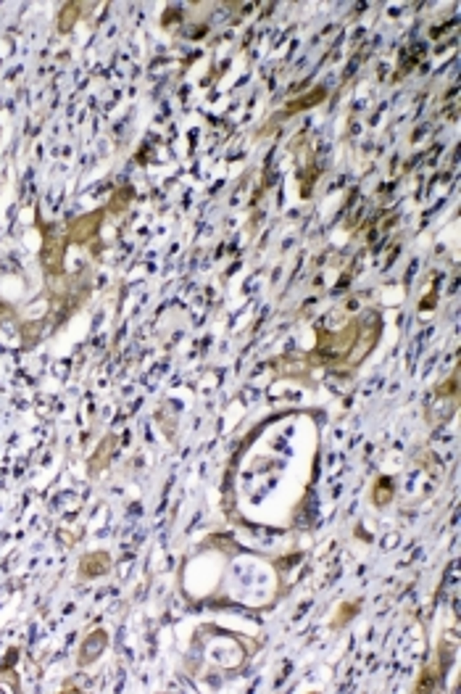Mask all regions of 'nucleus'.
<instances>
[{
  "label": "nucleus",
  "mask_w": 461,
  "mask_h": 694,
  "mask_svg": "<svg viewBox=\"0 0 461 694\" xmlns=\"http://www.w3.org/2000/svg\"><path fill=\"white\" fill-rule=\"evenodd\" d=\"M101 211H95V214H87V216H82V219H77L71 228H69V240H77V243H82V240H90L95 233H98V228H101Z\"/></svg>",
  "instance_id": "f257e3e1"
},
{
  "label": "nucleus",
  "mask_w": 461,
  "mask_h": 694,
  "mask_svg": "<svg viewBox=\"0 0 461 694\" xmlns=\"http://www.w3.org/2000/svg\"><path fill=\"white\" fill-rule=\"evenodd\" d=\"M108 568H111V557H108L106 552H92V555H87V557H82L79 573H82V576H87V578H95V576L106 573Z\"/></svg>",
  "instance_id": "f03ea898"
},
{
  "label": "nucleus",
  "mask_w": 461,
  "mask_h": 694,
  "mask_svg": "<svg viewBox=\"0 0 461 694\" xmlns=\"http://www.w3.org/2000/svg\"><path fill=\"white\" fill-rule=\"evenodd\" d=\"M43 264L50 275L61 272V264H64V246L58 240H48L45 249H43Z\"/></svg>",
  "instance_id": "7ed1b4c3"
}]
</instances>
